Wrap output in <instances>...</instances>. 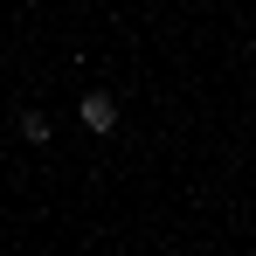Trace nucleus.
<instances>
[{
    "mask_svg": "<svg viewBox=\"0 0 256 256\" xmlns=\"http://www.w3.org/2000/svg\"><path fill=\"white\" fill-rule=\"evenodd\" d=\"M84 125L90 132H111L118 125V104H111V97H84Z\"/></svg>",
    "mask_w": 256,
    "mask_h": 256,
    "instance_id": "f257e3e1",
    "label": "nucleus"
}]
</instances>
